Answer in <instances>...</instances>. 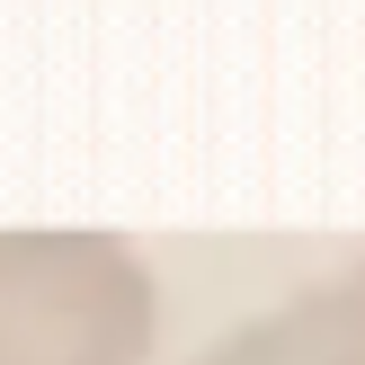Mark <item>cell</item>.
Returning a JSON list of instances; mask_svg holds the SVG:
<instances>
[{"mask_svg":"<svg viewBox=\"0 0 365 365\" xmlns=\"http://www.w3.org/2000/svg\"><path fill=\"white\" fill-rule=\"evenodd\" d=\"M160 277L125 232L9 223L0 232V365H152Z\"/></svg>","mask_w":365,"mask_h":365,"instance_id":"1","label":"cell"},{"mask_svg":"<svg viewBox=\"0 0 365 365\" xmlns=\"http://www.w3.org/2000/svg\"><path fill=\"white\" fill-rule=\"evenodd\" d=\"M187 365H365V250L214 330Z\"/></svg>","mask_w":365,"mask_h":365,"instance_id":"2","label":"cell"}]
</instances>
